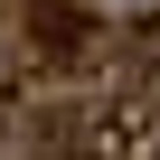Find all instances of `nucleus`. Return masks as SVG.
<instances>
[{
    "label": "nucleus",
    "instance_id": "f257e3e1",
    "mask_svg": "<svg viewBox=\"0 0 160 160\" xmlns=\"http://www.w3.org/2000/svg\"><path fill=\"white\" fill-rule=\"evenodd\" d=\"M141 47L160 57V0H151V10H141Z\"/></svg>",
    "mask_w": 160,
    "mask_h": 160
}]
</instances>
